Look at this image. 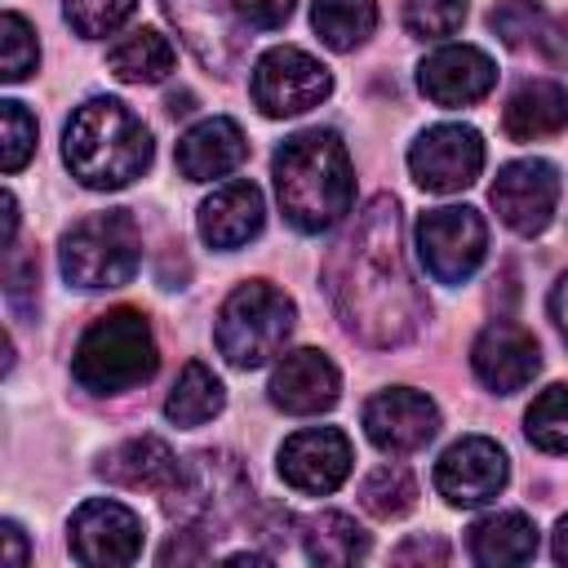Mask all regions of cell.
I'll use <instances>...</instances> for the list:
<instances>
[{"label": "cell", "instance_id": "10", "mask_svg": "<svg viewBox=\"0 0 568 568\" xmlns=\"http://www.w3.org/2000/svg\"><path fill=\"white\" fill-rule=\"evenodd\" d=\"M484 169V138L470 124H430L408 146V173L430 195L466 191Z\"/></svg>", "mask_w": 568, "mask_h": 568}, {"label": "cell", "instance_id": "28", "mask_svg": "<svg viewBox=\"0 0 568 568\" xmlns=\"http://www.w3.org/2000/svg\"><path fill=\"white\" fill-rule=\"evenodd\" d=\"M311 27L333 53L359 49L377 27V0H315Z\"/></svg>", "mask_w": 568, "mask_h": 568}, {"label": "cell", "instance_id": "22", "mask_svg": "<svg viewBox=\"0 0 568 568\" xmlns=\"http://www.w3.org/2000/svg\"><path fill=\"white\" fill-rule=\"evenodd\" d=\"M98 475L106 484H120V488H146V493H173V484L182 479V462L173 457V448L155 435H138V439H124L120 448H111L102 462H98Z\"/></svg>", "mask_w": 568, "mask_h": 568}, {"label": "cell", "instance_id": "14", "mask_svg": "<svg viewBox=\"0 0 568 568\" xmlns=\"http://www.w3.org/2000/svg\"><path fill=\"white\" fill-rule=\"evenodd\" d=\"M351 462H355L351 439L337 426H306L280 444L275 470L293 493L324 497V493L342 488V479L351 475Z\"/></svg>", "mask_w": 568, "mask_h": 568}, {"label": "cell", "instance_id": "9", "mask_svg": "<svg viewBox=\"0 0 568 568\" xmlns=\"http://www.w3.org/2000/svg\"><path fill=\"white\" fill-rule=\"evenodd\" d=\"M253 102L271 120H293L311 106H320L333 93V75L320 58H311L297 44H275L253 62Z\"/></svg>", "mask_w": 568, "mask_h": 568}, {"label": "cell", "instance_id": "37", "mask_svg": "<svg viewBox=\"0 0 568 568\" xmlns=\"http://www.w3.org/2000/svg\"><path fill=\"white\" fill-rule=\"evenodd\" d=\"M231 9H235L240 22H248V27H257V31H275V27L288 22L293 0H231Z\"/></svg>", "mask_w": 568, "mask_h": 568}, {"label": "cell", "instance_id": "16", "mask_svg": "<svg viewBox=\"0 0 568 568\" xmlns=\"http://www.w3.org/2000/svg\"><path fill=\"white\" fill-rule=\"evenodd\" d=\"M435 430H439V408L430 395H422L413 386L377 390L364 404V435L373 439V448H382L390 457L426 448L435 439Z\"/></svg>", "mask_w": 568, "mask_h": 568}, {"label": "cell", "instance_id": "15", "mask_svg": "<svg viewBox=\"0 0 568 568\" xmlns=\"http://www.w3.org/2000/svg\"><path fill=\"white\" fill-rule=\"evenodd\" d=\"M160 4L200 67L217 75H235V67L244 62V36L226 0H160Z\"/></svg>", "mask_w": 568, "mask_h": 568}, {"label": "cell", "instance_id": "2", "mask_svg": "<svg viewBox=\"0 0 568 568\" xmlns=\"http://www.w3.org/2000/svg\"><path fill=\"white\" fill-rule=\"evenodd\" d=\"M271 178L288 226L302 235H324L351 213L355 169L346 142L333 129H302L284 138L271 160Z\"/></svg>", "mask_w": 568, "mask_h": 568}, {"label": "cell", "instance_id": "34", "mask_svg": "<svg viewBox=\"0 0 568 568\" xmlns=\"http://www.w3.org/2000/svg\"><path fill=\"white\" fill-rule=\"evenodd\" d=\"M466 22V0H404V31L417 40H444Z\"/></svg>", "mask_w": 568, "mask_h": 568}, {"label": "cell", "instance_id": "42", "mask_svg": "<svg viewBox=\"0 0 568 568\" xmlns=\"http://www.w3.org/2000/svg\"><path fill=\"white\" fill-rule=\"evenodd\" d=\"M550 555H555V564H568V515L555 524V537H550Z\"/></svg>", "mask_w": 568, "mask_h": 568}, {"label": "cell", "instance_id": "17", "mask_svg": "<svg viewBox=\"0 0 568 568\" xmlns=\"http://www.w3.org/2000/svg\"><path fill=\"white\" fill-rule=\"evenodd\" d=\"M470 368H475V377H479L488 390L515 395V390H524V386L537 377V368H541L537 337H532L524 324H515V320H493V324L475 337V346H470Z\"/></svg>", "mask_w": 568, "mask_h": 568}, {"label": "cell", "instance_id": "12", "mask_svg": "<svg viewBox=\"0 0 568 568\" xmlns=\"http://www.w3.org/2000/svg\"><path fill=\"white\" fill-rule=\"evenodd\" d=\"M71 555L89 568H124L142 555V519L111 497L84 501L67 524Z\"/></svg>", "mask_w": 568, "mask_h": 568}, {"label": "cell", "instance_id": "29", "mask_svg": "<svg viewBox=\"0 0 568 568\" xmlns=\"http://www.w3.org/2000/svg\"><path fill=\"white\" fill-rule=\"evenodd\" d=\"M413 501H417V479L404 466H395V462L368 470L364 484H359V506L373 519H399V515L413 510Z\"/></svg>", "mask_w": 568, "mask_h": 568}, {"label": "cell", "instance_id": "11", "mask_svg": "<svg viewBox=\"0 0 568 568\" xmlns=\"http://www.w3.org/2000/svg\"><path fill=\"white\" fill-rule=\"evenodd\" d=\"M510 479V462L501 453L497 439L488 435H462L457 444H448L435 462V488L448 506L475 510L488 506Z\"/></svg>", "mask_w": 568, "mask_h": 568}, {"label": "cell", "instance_id": "5", "mask_svg": "<svg viewBox=\"0 0 568 568\" xmlns=\"http://www.w3.org/2000/svg\"><path fill=\"white\" fill-rule=\"evenodd\" d=\"M293 324H297V306L284 288H275L271 280H244L217 306L213 342L231 368L248 373L271 364L284 351V342L293 337Z\"/></svg>", "mask_w": 568, "mask_h": 568}, {"label": "cell", "instance_id": "39", "mask_svg": "<svg viewBox=\"0 0 568 568\" xmlns=\"http://www.w3.org/2000/svg\"><path fill=\"white\" fill-rule=\"evenodd\" d=\"M0 537H4V564L9 568H22L31 555H27V537H22V528L13 524V519H4L0 524Z\"/></svg>", "mask_w": 568, "mask_h": 568}, {"label": "cell", "instance_id": "24", "mask_svg": "<svg viewBox=\"0 0 568 568\" xmlns=\"http://www.w3.org/2000/svg\"><path fill=\"white\" fill-rule=\"evenodd\" d=\"M537 555V524L524 510H493L470 528V559L484 568L528 564Z\"/></svg>", "mask_w": 568, "mask_h": 568}, {"label": "cell", "instance_id": "4", "mask_svg": "<svg viewBox=\"0 0 568 568\" xmlns=\"http://www.w3.org/2000/svg\"><path fill=\"white\" fill-rule=\"evenodd\" d=\"M155 364L160 355H155L151 320L133 306H115L80 333L71 355V377L93 395H120L142 386L155 373Z\"/></svg>", "mask_w": 568, "mask_h": 568}, {"label": "cell", "instance_id": "41", "mask_svg": "<svg viewBox=\"0 0 568 568\" xmlns=\"http://www.w3.org/2000/svg\"><path fill=\"white\" fill-rule=\"evenodd\" d=\"M541 44H546L550 62H568V18H555L550 31L541 36Z\"/></svg>", "mask_w": 568, "mask_h": 568}, {"label": "cell", "instance_id": "21", "mask_svg": "<svg viewBox=\"0 0 568 568\" xmlns=\"http://www.w3.org/2000/svg\"><path fill=\"white\" fill-rule=\"evenodd\" d=\"M240 160H244V133L231 115H209L178 138V173L186 182L226 178L231 169H240Z\"/></svg>", "mask_w": 568, "mask_h": 568}, {"label": "cell", "instance_id": "6", "mask_svg": "<svg viewBox=\"0 0 568 568\" xmlns=\"http://www.w3.org/2000/svg\"><path fill=\"white\" fill-rule=\"evenodd\" d=\"M58 262L67 284L93 293V288H120L142 266V231L129 209H106L80 217L71 231H62Z\"/></svg>", "mask_w": 568, "mask_h": 568}, {"label": "cell", "instance_id": "35", "mask_svg": "<svg viewBox=\"0 0 568 568\" xmlns=\"http://www.w3.org/2000/svg\"><path fill=\"white\" fill-rule=\"evenodd\" d=\"M488 27L501 36V44L524 49L528 40L541 36V4L537 0H497L488 13Z\"/></svg>", "mask_w": 568, "mask_h": 568}, {"label": "cell", "instance_id": "23", "mask_svg": "<svg viewBox=\"0 0 568 568\" xmlns=\"http://www.w3.org/2000/svg\"><path fill=\"white\" fill-rule=\"evenodd\" d=\"M510 142H541L568 129V89L559 80H524L501 111Z\"/></svg>", "mask_w": 568, "mask_h": 568}, {"label": "cell", "instance_id": "18", "mask_svg": "<svg viewBox=\"0 0 568 568\" xmlns=\"http://www.w3.org/2000/svg\"><path fill=\"white\" fill-rule=\"evenodd\" d=\"M493 84H497V67L475 44H439L417 67V89L435 106H470V102L488 98Z\"/></svg>", "mask_w": 568, "mask_h": 568}, {"label": "cell", "instance_id": "1", "mask_svg": "<svg viewBox=\"0 0 568 568\" xmlns=\"http://www.w3.org/2000/svg\"><path fill=\"white\" fill-rule=\"evenodd\" d=\"M324 280L333 311L355 342L390 351L417 337L426 297L404 257V217L395 195H373L355 213L351 231L337 240L324 266Z\"/></svg>", "mask_w": 568, "mask_h": 568}, {"label": "cell", "instance_id": "30", "mask_svg": "<svg viewBox=\"0 0 568 568\" xmlns=\"http://www.w3.org/2000/svg\"><path fill=\"white\" fill-rule=\"evenodd\" d=\"M524 435L541 453H568V386H546L528 404Z\"/></svg>", "mask_w": 568, "mask_h": 568}, {"label": "cell", "instance_id": "8", "mask_svg": "<svg viewBox=\"0 0 568 568\" xmlns=\"http://www.w3.org/2000/svg\"><path fill=\"white\" fill-rule=\"evenodd\" d=\"M417 257L435 284H466L488 257V222L470 204L426 209L417 217Z\"/></svg>", "mask_w": 568, "mask_h": 568}, {"label": "cell", "instance_id": "26", "mask_svg": "<svg viewBox=\"0 0 568 568\" xmlns=\"http://www.w3.org/2000/svg\"><path fill=\"white\" fill-rule=\"evenodd\" d=\"M302 550L311 564H359L368 555V532L342 510H320L302 524Z\"/></svg>", "mask_w": 568, "mask_h": 568}, {"label": "cell", "instance_id": "20", "mask_svg": "<svg viewBox=\"0 0 568 568\" xmlns=\"http://www.w3.org/2000/svg\"><path fill=\"white\" fill-rule=\"evenodd\" d=\"M266 222V200L262 191L248 182V178H235V182H222L204 204H200V240L217 253H231V248H244L248 240H257Z\"/></svg>", "mask_w": 568, "mask_h": 568}, {"label": "cell", "instance_id": "19", "mask_svg": "<svg viewBox=\"0 0 568 568\" xmlns=\"http://www.w3.org/2000/svg\"><path fill=\"white\" fill-rule=\"evenodd\" d=\"M271 404L293 413V417H311V413H328L342 395V377H337V364L315 351V346H302V351H288L275 368H271Z\"/></svg>", "mask_w": 568, "mask_h": 568}, {"label": "cell", "instance_id": "33", "mask_svg": "<svg viewBox=\"0 0 568 568\" xmlns=\"http://www.w3.org/2000/svg\"><path fill=\"white\" fill-rule=\"evenodd\" d=\"M31 151H36V115L22 102L4 98L0 102V164H4V173H18L31 160Z\"/></svg>", "mask_w": 568, "mask_h": 568}, {"label": "cell", "instance_id": "40", "mask_svg": "<svg viewBox=\"0 0 568 568\" xmlns=\"http://www.w3.org/2000/svg\"><path fill=\"white\" fill-rule=\"evenodd\" d=\"M550 320H555V328L564 333V342H568V271L555 280V288H550Z\"/></svg>", "mask_w": 568, "mask_h": 568}, {"label": "cell", "instance_id": "38", "mask_svg": "<svg viewBox=\"0 0 568 568\" xmlns=\"http://www.w3.org/2000/svg\"><path fill=\"white\" fill-rule=\"evenodd\" d=\"M444 564L448 559V546L439 541V537H413V541H404L399 550H395V564Z\"/></svg>", "mask_w": 568, "mask_h": 568}, {"label": "cell", "instance_id": "25", "mask_svg": "<svg viewBox=\"0 0 568 568\" xmlns=\"http://www.w3.org/2000/svg\"><path fill=\"white\" fill-rule=\"evenodd\" d=\"M173 62H178V53H173L169 36H160L155 27H133L129 36H120L106 49V67L124 84H160L173 71Z\"/></svg>", "mask_w": 568, "mask_h": 568}, {"label": "cell", "instance_id": "43", "mask_svg": "<svg viewBox=\"0 0 568 568\" xmlns=\"http://www.w3.org/2000/svg\"><path fill=\"white\" fill-rule=\"evenodd\" d=\"M13 235H18V200L4 191V244H13Z\"/></svg>", "mask_w": 568, "mask_h": 568}, {"label": "cell", "instance_id": "31", "mask_svg": "<svg viewBox=\"0 0 568 568\" xmlns=\"http://www.w3.org/2000/svg\"><path fill=\"white\" fill-rule=\"evenodd\" d=\"M36 62H40L36 31H31V22H27L22 13L9 9V13L0 18V80H4V84L27 80V75L36 71Z\"/></svg>", "mask_w": 568, "mask_h": 568}, {"label": "cell", "instance_id": "7", "mask_svg": "<svg viewBox=\"0 0 568 568\" xmlns=\"http://www.w3.org/2000/svg\"><path fill=\"white\" fill-rule=\"evenodd\" d=\"M248 506H253V479L222 448L191 453L182 462V479L173 484V493H164V510L173 524L213 532V537L240 515H248Z\"/></svg>", "mask_w": 568, "mask_h": 568}, {"label": "cell", "instance_id": "27", "mask_svg": "<svg viewBox=\"0 0 568 568\" xmlns=\"http://www.w3.org/2000/svg\"><path fill=\"white\" fill-rule=\"evenodd\" d=\"M222 404H226V386L217 382V373L209 368V364H200V359H191L182 373H178V382H173V390H169V399H164V417L173 422V426H204V422H213L217 413H222Z\"/></svg>", "mask_w": 568, "mask_h": 568}, {"label": "cell", "instance_id": "32", "mask_svg": "<svg viewBox=\"0 0 568 568\" xmlns=\"http://www.w3.org/2000/svg\"><path fill=\"white\" fill-rule=\"evenodd\" d=\"M133 9H138V0H62V13L71 22V31L84 36V40L115 36L129 22Z\"/></svg>", "mask_w": 568, "mask_h": 568}, {"label": "cell", "instance_id": "3", "mask_svg": "<svg viewBox=\"0 0 568 568\" xmlns=\"http://www.w3.org/2000/svg\"><path fill=\"white\" fill-rule=\"evenodd\" d=\"M151 129L120 98H89L62 129V160L89 191H120L151 169Z\"/></svg>", "mask_w": 568, "mask_h": 568}, {"label": "cell", "instance_id": "36", "mask_svg": "<svg viewBox=\"0 0 568 568\" xmlns=\"http://www.w3.org/2000/svg\"><path fill=\"white\" fill-rule=\"evenodd\" d=\"M36 284H40V257L36 253H22L18 244H9L4 253V297L18 315H31L36 311Z\"/></svg>", "mask_w": 568, "mask_h": 568}, {"label": "cell", "instance_id": "13", "mask_svg": "<svg viewBox=\"0 0 568 568\" xmlns=\"http://www.w3.org/2000/svg\"><path fill=\"white\" fill-rule=\"evenodd\" d=\"M493 209L515 235H541L559 204V169L550 160H510L493 182Z\"/></svg>", "mask_w": 568, "mask_h": 568}]
</instances>
